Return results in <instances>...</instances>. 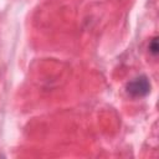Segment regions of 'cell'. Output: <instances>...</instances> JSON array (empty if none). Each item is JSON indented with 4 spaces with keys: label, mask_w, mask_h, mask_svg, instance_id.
I'll list each match as a JSON object with an SVG mask.
<instances>
[{
    "label": "cell",
    "mask_w": 159,
    "mask_h": 159,
    "mask_svg": "<svg viewBox=\"0 0 159 159\" xmlns=\"http://www.w3.org/2000/svg\"><path fill=\"white\" fill-rule=\"evenodd\" d=\"M125 91L133 98L145 97L150 92V82L147 76H144V75L138 76L127 83Z\"/></svg>",
    "instance_id": "obj_1"
},
{
    "label": "cell",
    "mask_w": 159,
    "mask_h": 159,
    "mask_svg": "<svg viewBox=\"0 0 159 159\" xmlns=\"http://www.w3.org/2000/svg\"><path fill=\"white\" fill-rule=\"evenodd\" d=\"M149 52L153 56H157V53H158V41H157V39H153L150 41V43H149Z\"/></svg>",
    "instance_id": "obj_2"
}]
</instances>
